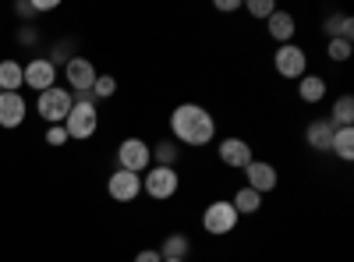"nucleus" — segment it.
<instances>
[{"instance_id":"f257e3e1","label":"nucleus","mask_w":354,"mask_h":262,"mask_svg":"<svg viewBox=\"0 0 354 262\" xmlns=\"http://www.w3.org/2000/svg\"><path fill=\"white\" fill-rule=\"evenodd\" d=\"M170 135L177 145L202 149V145H209L216 138V121L202 103H177L170 113Z\"/></svg>"},{"instance_id":"f03ea898","label":"nucleus","mask_w":354,"mask_h":262,"mask_svg":"<svg viewBox=\"0 0 354 262\" xmlns=\"http://www.w3.org/2000/svg\"><path fill=\"white\" fill-rule=\"evenodd\" d=\"M142 191L156 202H167L181 191V174H177V167H149L142 174Z\"/></svg>"},{"instance_id":"7ed1b4c3","label":"nucleus","mask_w":354,"mask_h":262,"mask_svg":"<svg viewBox=\"0 0 354 262\" xmlns=\"http://www.w3.org/2000/svg\"><path fill=\"white\" fill-rule=\"evenodd\" d=\"M153 167V145L145 138H124L121 145H117V170H131V174H142Z\"/></svg>"},{"instance_id":"20e7f679","label":"nucleus","mask_w":354,"mask_h":262,"mask_svg":"<svg viewBox=\"0 0 354 262\" xmlns=\"http://www.w3.org/2000/svg\"><path fill=\"white\" fill-rule=\"evenodd\" d=\"M71 106H75L71 89H57V85H53V89H46V93H39V100H36V110H39V118L46 124H64Z\"/></svg>"},{"instance_id":"39448f33","label":"nucleus","mask_w":354,"mask_h":262,"mask_svg":"<svg viewBox=\"0 0 354 262\" xmlns=\"http://www.w3.org/2000/svg\"><path fill=\"white\" fill-rule=\"evenodd\" d=\"M273 68H277V75L287 78V82H298L301 75H308V53H305V46H298V43H283V46H277V53H273Z\"/></svg>"},{"instance_id":"423d86ee","label":"nucleus","mask_w":354,"mask_h":262,"mask_svg":"<svg viewBox=\"0 0 354 262\" xmlns=\"http://www.w3.org/2000/svg\"><path fill=\"white\" fill-rule=\"evenodd\" d=\"M238 213H234V206L230 202H223V198H216V202H209V206L202 209V230L205 234H213V238H227L234 227H238Z\"/></svg>"},{"instance_id":"0eeeda50","label":"nucleus","mask_w":354,"mask_h":262,"mask_svg":"<svg viewBox=\"0 0 354 262\" xmlns=\"http://www.w3.org/2000/svg\"><path fill=\"white\" fill-rule=\"evenodd\" d=\"M100 128V113H96V103H75L71 113H68V121H64V131L68 138L75 142H85V138H93Z\"/></svg>"},{"instance_id":"6e6552de","label":"nucleus","mask_w":354,"mask_h":262,"mask_svg":"<svg viewBox=\"0 0 354 262\" xmlns=\"http://www.w3.org/2000/svg\"><path fill=\"white\" fill-rule=\"evenodd\" d=\"M64 78L71 85V93H93L100 71H96V64L88 61V57H71V61L64 64Z\"/></svg>"},{"instance_id":"1a4fd4ad","label":"nucleus","mask_w":354,"mask_h":262,"mask_svg":"<svg viewBox=\"0 0 354 262\" xmlns=\"http://www.w3.org/2000/svg\"><path fill=\"white\" fill-rule=\"evenodd\" d=\"M106 191H110L113 202H121V206H124V202H135L142 195V178L131 174V170H113L106 178Z\"/></svg>"},{"instance_id":"9d476101","label":"nucleus","mask_w":354,"mask_h":262,"mask_svg":"<svg viewBox=\"0 0 354 262\" xmlns=\"http://www.w3.org/2000/svg\"><path fill=\"white\" fill-rule=\"evenodd\" d=\"M216 153H220V163H223V167H230V170H245V167H248V163L255 160L252 145H248L245 138H238V135L223 138Z\"/></svg>"},{"instance_id":"9b49d317","label":"nucleus","mask_w":354,"mask_h":262,"mask_svg":"<svg viewBox=\"0 0 354 262\" xmlns=\"http://www.w3.org/2000/svg\"><path fill=\"white\" fill-rule=\"evenodd\" d=\"M241 174L248 178V188H252V191H259V195L273 191V188L280 185V174H277V167H273L270 160H252Z\"/></svg>"},{"instance_id":"f8f14e48","label":"nucleus","mask_w":354,"mask_h":262,"mask_svg":"<svg viewBox=\"0 0 354 262\" xmlns=\"http://www.w3.org/2000/svg\"><path fill=\"white\" fill-rule=\"evenodd\" d=\"M21 71H25V85H28V89H36V93H46V89H53V85H57V68L46 61V57L28 61Z\"/></svg>"},{"instance_id":"ddd939ff","label":"nucleus","mask_w":354,"mask_h":262,"mask_svg":"<svg viewBox=\"0 0 354 262\" xmlns=\"http://www.w3.org/2000/svg\"><path fill=\"white\" fill-rule=\"evenodd\" d=\"M266 32H270V39L277 43V46H283V43H294V32H298V21H294V15L290 11H273L270 18H266Z\"/></svg>"},{"instance_id":"4468645a","label":"nucleus","mask_w":354,"mask_h":262,"mask_svg":"<svg viewBox=\"0 0 354 262\" xmlns=\"http://www.w3.org/2000/svg\"><path fill=\"white\" fill-rule=\"evenodd\" d=\"M333 135H337V124H333L330 118H315V121H308V128H305V142L312 145L315 153H330Z\"/></svg>"},{"instance_id":"2eb2a0df","label":"nucleus","mask_w":354,"mask_h":262,"mask_svg":"<svg viewBox=\"0 0 354 262\" xmlns=\"http://www.w3.org/2000/svg\"><path fill=\"white\" fill-rule=\"evenodd\" d=\"M25 113H28V106H25L21 93H0V128H18L25 121Z\"/></svg>"},{"instance_id":"dca6fc26","label":"nucleus","mask_w":354,"mask_h":262,"mask_svg":"<svg viewBox=\"0 0 354 262\" xmlns=\"http://www.w3.org/2000/svg\"><path fill=\"white\" fill-rule=\"evenodd\" d=\"M298 96H301V103H308V106H315V103H322L326 100V78L322 75H301L298 78Z\"/></svg>"},{"instance_id":"f3484780","label":"nucleus","mask_w":354,"mask_h":262,"mask_svg":"<svg viewBox=\"0 0 354 262\" xmlns=\"http://www.w3.org/2000/svg\"><path fill=\"white\" fill-rule=\"evenodd\" d=\"M230 206H234V213H238V216H252V213H259V209H262V195H259V191H252V188L245 185V188L234 191Z\"/></svg>"},{"instance_id":"a211bd4d","label":"nucleus","mask_w":354,"mask_h":262,"mask_svg":"<svg viewBox=\"0 0 354 262\" xmlns=\"http://www.w3.org/2000/svg\"><path fill=\"white\" fill-rule=\"evenodd\" d=\"M25 71L18 61H0V93H21Z\"/></svg>"},{"instance_id":"6ab92c4d","label":"nucleus","mask_w":354,"mask_h":262,"mask_svg":"<svg viewBox=\"0 0 354 262\" xmlns=\"http://www.w3.org/2000/svg\"><path fill=\"white\" fill-rule=\"evenodd\" d=\"M156 252H160L163 259H188V255H192V238L177 230V234H167V238H163V245H160Z\"/></svg>"},{"instance_id":"aec40b11","label":"nucleus","mask_w":354,"mask_h":262,"mask_svg":"<svg viewBox=\"0 0 354 262\" xmlns=\"http://www.w3.org/2000/svg\"><path fill=\"white\" fill-rule=\"evenodd\" d=\"M322 32H326L330 39H347V43H354V18H351V15H330L326 25H322Z\"/></svg>"},{"instance_id":"412c9836","label":"nucleus","mask_w":354,"mask_h":262,"mask_svg":"<svg viewBox=\"0 0 354 262\" xmlns=\"http://www.w3.org/2000/svg\"><path fill=\"white\" fill-rule=\"evenodd\" d=\"M337 128H354V96L344 93L333 100V118H330Z\"/></svg>"},{"instance_id":"4be33fe9","label":"nucleus","mask_w":354,"mask_h":262,"mask_svg":"<svg viewBox=\"0 0 354 262\" xmlns=\"http://www.w3.org/2000/svg\"><path fill=\"white\" fill-rule=\"evenodd\" d=\"M330 153H337L344 163H351V160H354V128H337Z\"/></svg>"},{"instance_id":"5701e85b","label":"nucleus","mask_w":354,"mask_h":262,"mask_svg":"<svg viewBox=\"0 0 354 262\" xmlns=\"http://www.w3.org/2000/svg\"><path fill=\"white\" fill-rule=\"evenodd\" d=\"M177 156H181V145L177 142H156L153 145V167H177Z\"/></svg>"},{"instance_id":"b1692460","label":"nucleus","mask_w":354,"mask_h":262,"mask_svg":"<svg viewBox=\"0 0 354 262\" xmlns=\"http://www.w3.org/2000/svg\"><path fill=\"white\" fill-rule=\"evenodd\" d=\"M326 57L333 64H344L347 57H351V43L347 39H326Z\"/></svg>"},{"instance_id":"393cba45","label":"nucleus","mask_w":354,"mask_h":262,"mask_svg":"<svg viewBox=\"0 0 354 262\" xmlns=\"http://www.w3.org/2000/svg\"><path fill=\"white\" fill-rule=\"evenodd\" d=\"M241 8H248V15L252 18H259V21H266L273 11H277V4L273 0H248V4H241Z\"/></svg>"},{"instance_id":"a878e982","label":"nucleus","mask_w":354,"mask_h":262,"mask_svg":"<svg viewBox=\"0 0 354 262\" xmlns=\"http://www.w3.org/2000/svg\"><path fill=\"white\" fill-rule=\"evenodd\" d=\"M113 93H117V78H113V75H100L96 85H93V96H96V100H110Z\"/></svg>"},{"instance_id":"bb28decb","label":"nucleus","mask_w":354,"mask_h":262,"mask_svg":"<svg viewBox=\"0 0 354 262\" xmlns=\"http://www.w3.org/2000/svg\"><path fill=\"white\" fill-rule=\"evenodd\" d=\"M46 142L53 145V149H61V145H64V142H71V138H68L64 124H50V128H46Z\"/></svg>"},{"instance_id":"cd10ccee","label":"nucleus","mask_w":354,"mask_h":262,"mask_svg":"<svg viewBox=\"0 0 354 262\" xmlns=\"http://www.w3.org/2000/svg\"><path fill=\"white\" fill-rule=\"evenodd\" d=\"M135 262H163V255H160L156 248H142V252L135 255Z\"/></svg>"},{"instance_id":"c85d7f7f","label":"nucleus","mask_w":354,"mask_h":262,"mask_svg":"<svg viewBox=\"0 0 354 262\" xmlns=\"http://www.w3.org/2000/svg\"><path fill=\"white\" fill-rule=\"evenodd\" d=\"M213 8H216V11H223V15H230V11H241V0H216Z\"/></svg>"},{"instance_id":"c756f323","label":"nucleus","mask_w":354,"mask_h":262,"mask_svg":"<svg viewBox=\"0 0 354 262\" xmlns=\"http://www.w3.org/2000/svg\"><path fill=\"white\" fill-rule=\"evenodd\" d=\"M18 39H21V43H36V39H39V32H36V25H25L21 32H18Z\"/></svg>"},{"instance_id":"7c9ffc66","label":"nucleus","mask_w":354,"mask_h":262,"mask_svg":"<svg viewBox=\"0 0 354 262\" xmlns=\"http://www.w3.org/2000/svg\"><path fill=\"white\" fill-rule=\"evenodd\" d=\"M15 15H21V18H36V8H32V4H21V0H18V4H15Z\"/></svg>"},{"instance_id":"2f4dec72","label":"nucleus","mask_w":354,"mask_h":262,"mask_svg":"<svg viewBox=\"0 0 354 262\" xmlns=\"http://www.w3.org/2000/svg\"><path fill=\"white\" fill-rule=\"evenodd\" d=\"M32 8H36V15H39V11H53V8H57V0H36Z\"/></svg>"},{"instance_id":"473e14b6","label":"nucleus","mask_w":354,"mask_h":262,"mask_svg":"<svg viewBox=\"0 0 354 262\" xmlns=\"http://www.w3.org/2000/svg\"><path fill=\"white\" fill-rule=\"evenodd\" d=\"M163 262H188V259H163Z\"/></svg>"}]
</instances>
